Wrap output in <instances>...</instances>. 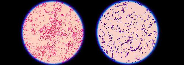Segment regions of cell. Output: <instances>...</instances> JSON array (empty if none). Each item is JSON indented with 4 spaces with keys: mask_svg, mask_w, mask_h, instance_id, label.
<instances>
[{
    "mask_svg": "<svg viewBox=\"0 0 185 65\" xmlns=\"http://www.w3.org/2000/svg\"><path fill=\"white\" fill-rule=\"evenodd\" d=\"M84 27L76 11L57 1L41 3L29 13L22 37L29 53L47 64H62L71 59L83 43Z\"/></svg>",
    "mask_w": 185,
    "mask_h": 65,
    "instance_id": "obj_1",
    "label": "cell"
},
{
    "mask_svg": "<svg viewBox=\"0 0 185 65\" xmlns=\"http://www.w3.org/2000/svg\"><path fill=\"white\" fill-rule=\"evenodd\" d=\"M143 7L134 2H118L101 15L97 28V41L103 52L112 60L131 63L144 58L146 19Z\"/></svg>",
    "mask_w": 185,
    "mask_h": 65,
    "instance_id": "obj_2",
    "label": "cell"
}]
</instances>
